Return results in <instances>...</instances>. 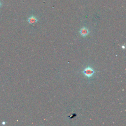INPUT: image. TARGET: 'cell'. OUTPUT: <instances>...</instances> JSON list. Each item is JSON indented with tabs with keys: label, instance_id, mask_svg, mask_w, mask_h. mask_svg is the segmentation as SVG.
Segmentation results:
<instances>
[{
	"label": "cell",
	"instance_id": "1",
	"mask_svg": "<svg viewBox=\"0 0 126 126\" xmlns=\"http://www.w3.org/2000/svg\"><path fill=\"white\" fill-rule=\"evenodd\" d=\"M82 73L85 76L88 78H91L96 73V71H94L93 68L89 66L84 69V70L82 71Z\"/></svg>",
	"mask_w": 126,
	"mask_h": 126
},
{
	"label": "cell",
	"instance_id": "2",
	"mask_svg": "<svg viewBox=\"0 0 126 126\" xmlns=\"http://www.w3.org/2000/svg\"><path fill=\"white\" fill-rule=\"evenodd\" d=\"M38 19L35 16L32 15L28 18L27 21L30 24L34 25L38 21Z\"/></svg>",
	"mask_w": 126,
	"mask_h": 126
},
{
	"label": "cell",
	"instance_id": "3",
	"mask_svg": "<svg viewBox=\"0 0 126 126\" xmlns=\"http://www.w3.org/2000/svg\"><path fill=\"white\" fill-rule=\"evenodd\" d=\"M79 33L81 36L83 37H85L89 34L90 31L86 27H83L80 30Z\"/></svg>",
	"mask_w": 126,
	"mask_h": 126
},
{
	"label": "cell",
	"instance_id": "4",
	"mask_svg": "<svg viewBox=\"0 0 126 126\" xmlns=\"http://www.w3.org/2000/svg\"><path fill=\"white\" fill-rule=\"evenodd\" d=\"M2 5H3V3L1 1H0V8L2 6Z\"/></svg>",
	"mask_w": 126,
	"mask_h": 126
},
{
	"label": "cell",
	"instance_id": "5",
	"mask_svg": "<svg viewBox=\"0 0 126 126\" xmlns=\"http://www.w3.org/2000/svg\"><path fill=\"white\" fill-rule=\"evenodd\" d=\"M2 125H5V124H6V122H5V121H4V122H2Z\"/></svg>",
	"mask_w": 126,
	"mask_h": 126
},
{
	"label": "cell",
	"instance_id": "6",
	"mask_svg": "<svg viewBox=\"0 0 126 126\" xmlns=\"http://www.w3.org/2000/svg\"><path fill=\"white\" fill-rule=\"evenodd\" d=\"M122 48L123 49H125V46H124V45H123V46H122Z\"/></svg>",
	"mask_w": 126,
	"mask_h": 126
}]
</instances>
